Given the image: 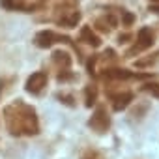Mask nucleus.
Returning <instances> with one entry per match:
<instances>
[{"label": "nucleus", "instance_id": "f03ea898", "mask_svg": "<svg viewBox=\"0 0 159 159\" xmlns=\"http://www.w3.org/2000/svg\"><path fill=\"white\" fill-rule=\"evenodd\" d=\"M36 41H38L39 47H49V45L52 43V34H51V32H39V34L36 36Z\"/></svg>", "mask_w": 159, "mask_h": 159}, {"label": "nucleus", "instance_id": "7ed1b4c3", "mask_svg": "<svg viewBox=\"0 0 159 159\" xmlns=\"http://www.w3.org/2000/svg\"><path fill=\"white\" fill-rule=\"evenodd\" d=\"M0 4H2L4 8H8V10H17V8L23 6L21 0H0Z\"/></svg>", "mask_w": 159, "mask_h": 159}, {"label": "nucleus", "instance_id": "20e7f679", "mask_svg": "<svg viewBox=\"0 0 159 159\" xmlns=\"http://www.w3.org/2000/svg\"><path fill=\"white\" fill-rule=\"evenodd\" d=\"M83 36H84V38H88V43H92V45H99V39H98L94 34H90V30H88V28H84V30H83Z\"/></svg>", "mask_w": 159, "mask_h": 159}, {"label": "nucleus", "instance_id": "f257e3e1", "mask_svg": "<svg viewBox=\"0 0 159 159\" xmlns=\"http://www.w3.org/2000/svg\"><path fill=\"white\" fill-rule=\"evenodd\" d=\"M45 81H47V75H45V73H41V71L34 73V75L28 79V83H26V88H28V92H39V90L43 88Z\"/></svg>", "mask_w": 159, "mask_h": 159}]
</instances>
